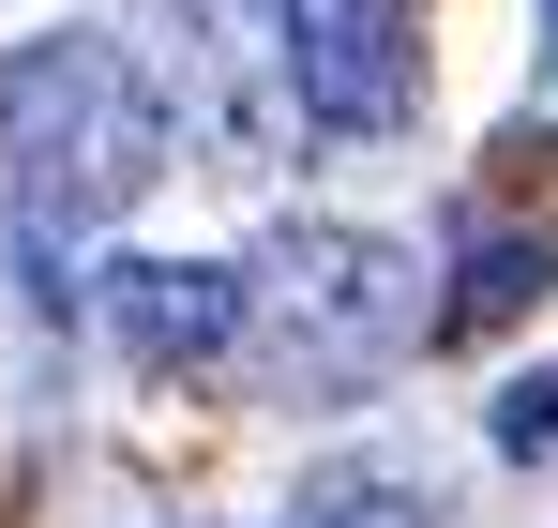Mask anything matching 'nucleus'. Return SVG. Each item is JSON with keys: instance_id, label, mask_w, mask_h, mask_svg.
<instances>
[{"instance_id": "nucleus-1", "label": "nucleus", "mask_w": 558, "mask_h": 528, "mask_svg": "<svg viewBox=\"0 0 558 528\" xmlns=\"http://www.w3.org/2000/svg\"><path fill=\"white\" fill-rule=\"evenodd\" d=\"M167 167H182V136L106 31H46L0 61V242L31 272V302H76V257Z\"/></svg>"}, {"instance_id": "nucleus-2", "label": "nucleus", "mask_w": 558, "mask_h": 528, "mask_svg": "<svg viewBox=\"0 0 558 528\" xmlns=\"http://www.w3.org/2000/svg\"><path fill=\"white\" fill-rule=\"evenodd\" d=\"M408 348H438V287L392 227H272L242 257V377L272 408H363Z\"/></svg>"}, {"instance_id": "nucleus-3", "label": "nucleus", "mask_w": 558, "mask_h": 528, "mask_svg": "<svg viewBox=\"0 0 558 528\" xmlns=\"http://www.w3.org/2000/svg\"><path fill=\"white\" fill-rule=\"evenodd\" d=\"M106 46L151 76L182 152H287L302 136L287 121V0H121Z\"/></svg>"}, {"instance_id": "nucleus-4", "label": "nucleus", "mask_w": 558, "mask_h": 528, "mask_svg": "<svg viewBox=\"0 0 558 528\" xmlns=\"http://www.w3.org/2000/svg\"><path fill=\"white\" fill-rule=\"evenodd\" d=\"M287 121L377 152L423 121V0H287Z\"/></svg>"}, {"instance_id": "nucleus-5", "label": "nucleus", "mask_w": 558, "mask_h": 528, "mask_svg": "<svg viewBox=\"0 0 558 528\" xmlns=\"http://www.w3.org/2000/svg\"><path fill=\"white\" fill-rule=\"evenodd\" d=\"M76 287H92L106 348L151 362V377H211V362L242 348V257H106Z\"/></svg>"}, {"instance_id": "nucleus-6", "label": "nucleus", "mask_w": 558, "mask_h": 528, "mask_svg": "<svg viewBox=\"0 0 558 528\" xmlns=\"http://www.w3.org/2000/svg\"><path fill=\"white\" fill-rule=\"evenodd\" d=\"M544 302H558V227L498 212V227H468L453 272H438V348H483V333H513V317H544Z\"/></svg>"}, {"instance_id": "nucleus-7", "label": "nucleus", "mask_w": 558, "mask_h": 528, "mask_svg": "<svg viewBox=\"0 0 558 528\" xmlns=\"http://www.w3.org/2000/svg\"><path fill=\"white\" fill-rule=\"evenodd\" d=\"M483 453H498V468H558V362H529V377L483 408Z\"/></svg>"}, {"instance_id": "nucleus-8", "label": "nucleus", "mask_w": 558, "mask_h": 528, "mask_svg": "<svg viewBox=\"0 0 558 528\" xmlns=\"http://www.w3.org/2000/svg\"><path fill=\"white\" fill-rule=\"evenodd\" d=\"M544 31H558V0H544Z\"/></svg>"}]
</instances>
